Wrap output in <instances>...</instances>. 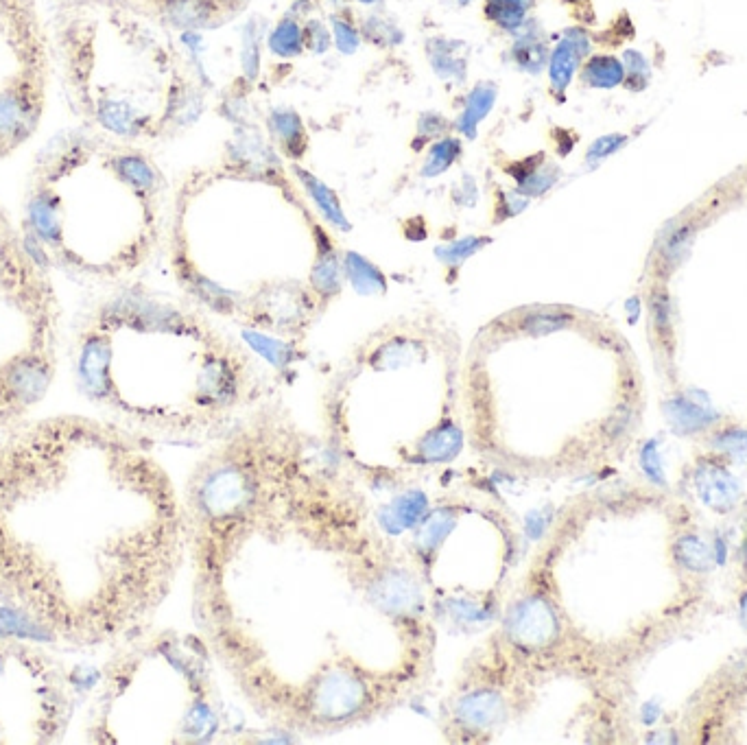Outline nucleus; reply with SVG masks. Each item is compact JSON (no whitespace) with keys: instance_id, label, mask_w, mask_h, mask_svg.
<instances>
[{"instance_id":"14","label":"nucleus","mask_w":747,"mask_h":745,"mask_svg":"<svg viewBox=\"0 0 747 745\" xmlns=\"http://www.w3.org/2000/svg\"><path fill=\"white\" fill-rule=\"evenodd\" d=\"M509 173L516 177L518 188L527 197H538L542 193H547L557 180L555 167H549V164H542V162H533V160H525V162L516 164V167L509 169Z\"/></svg>"},{"instance_id":"25","label":"nucleus","mask_w":747,"mask_h":745,"mask_svg":"<svg viewBox=\"0 0 747 745\" xmlns=\"http://www.w3.org/2000/svg\"><path fill=\"white\" fill-rule=\"evenodd\" d=\"M481 243H483V241H477V239H464V241H459V243H455V245L446 247V252H444L442 256H446V258H450V256H455V258H466L468 254L474 252V247L481 245Z\"/></svg>"},{"instance_id":"21","label":"nucleus","mask_w":747,"mask_h":745,"mask_svg":"<svg viewBox=\"0 0 747 745\" xmlns=\"http://www.w3.org/2000/svg\"><path fill=\"white\" fill-rule=\"evenodd\" d=\"M363 35L370 42H376V44H383V46H391L402 40V33L391 25L389 20L385 18H378V16H372L365 20L363 25Z\"/></svg>"},{"instance_id":"6","label":"nucleus","mask_w":747,"mask_h":745,"mask_svg":"<svg viewBox=\"0 0 747 745\" xmlns=\"http://www.w3.org/2000/svg\"><path fill=\"white\" fill-rule=\"evenodd\" d=\"M64 311L55 280L0 204V433L31 418L55 383Z\"/></svg>"},{"instance_id":"22","label":"nucleus","mask_w":747,"mask_h":745,"mask_svg":"<svg viewBox=\"0 0 747 745\" xmlns=\"http://www.w3.org/2000/svg\"><path fill=\"white\" fill-rule=\"evenodd\" d=\"M302 40L308 51L313 53H326L330 49L332 35L319 20H308L302 29Z\"/></svg>"},{"instance_id":"17","label":"nucleus","mask_w":747,"mask_h":745,"mask_svg":"<svg viewBox=\"0 0 747 745\" xmlns=\"http://www.w3.org/2000/svg\"><path fill=\"white\" fill-rule=\"evenodd\" d=\"M269 49L278 57H298L304 51L302 29L293 18H282L269 35Z\"/></svg>"},{"instance_id":"15","label":"nucleus","mask_w":747,"mask_h":745,"mask_svg":"<svg viewBox=\"0 0 747 745\" xmlns=\"http://www.w3.org/2000/svg\"><path fill=\"white\" fill-rule=\"evenodd\" d=\"M295 171H298V175L302 177V184L306 186L308 195L313 197V201L317 204V208L324 212V217H326L335 228L346 230V232H348V230H350V223H348L346 215H343V208H341V204H339L337 195L332 193L330 188H328L324 182H319L317 177H313L311 173H306V171H302V169H295Z\"/></svg>"},{"instance_id":"8","label":"nucleus","mask_w":747,"mask_h":745,"mask_svg":"<svg viewBox=\"0 0 747 745\" xmlns=\"http://www.w3.org/2000/svg\"><path fill=\"white\" fill-rule=\"evenodd\" d=\"M590 53V38L581 29H568L560 44L549 55V81L555 92H564L577 73V68Z\"/></svg>"},{"instance_id":"4","label":"nucleus","mask_w":747,"mask_h":745,"mask_svg":"<svg viewBox=\"0 0 747 745\" xmlns=\"http://www.w3.org/2000/svg\"><path fill=\"white\" fill-rule=\"evenodd\" d=\"M162 175L136 143L77 125L27 173L18 226L55 276L92 291L134 282L156 252Z\"/></svg>"},{"instance_id":"23","label":"nucleus","mask_w":747,"mask_h":745,"mask_svg":"<svg viewBox=\"0 0 747 745\" xmlns=\"http://www.w3.org/2000/svg\"><path fill=\"white\" fill-rule=\"evenodd\" d=\"M627 143V138L621 136V134H612V136H603L599 140H595V145H592L588 149V162H599L603 158H608L610 153L619 151L623 145Z\"/></svg>"},{"instance_id":"20","label":"nucleus","mask_w":747,"mask_h":745,"mask_svg":"<svg viewBox=\"0 0 747 745\" xmlns=\"http://www.w3.org/2000/svg\"><path fill=\"white\" fill-rule=\"evenodd\" d=\"M332 40H335L337 49L343 55H352V53H357V49H359L361 33L348 18L335 16V18H332Z\"/></svg>"},{"instance_id":"12","label":"nucleus","mask_w":747,"mask_h":745,"mask_svg":"<svg viewBox=\"0 0 747 745\" xmlns=\"http://www.w3.org/2000/svg\"><path fill=\"white\" fill-rule=\"evenodd\" d=\"M496 94L498 90L494 84H490V81H483V84L474 86V90L468 94V99H466L464 112H461L459 121H457V129L461 134L468 138L477 136V127L483 118L490 114L492 105L496 101Z\"/></svg>"},{"instance_id":"10","label":"nucleus","mask_w":747,"mask_h":745,"mask_svg":"<svg viewBox=\"0 0 747 745\" xmlns=\"http://www.w3.org/2000/svg\"><path fill=\"white\" fill-rule=\"evenodd\" d=\"M464 44L457 40H446V38H433L426 44V53H429L431 66L442 79H464L466 75V57L461 55Z\"/></svg>"},{"instance_id":"16","label":"nucleus","mask_w":747,"mask_h":745,"mask_svg":"<svg viewBox=\"0 0 747 745\" xmlns=\"http://www.w3.org/2000/svg\"><path fill=\"white\" fill-rule=\"evenodd\" d=\"M271 129L282 143V149L289 153L291 158L302 156L304 151V125L300 116L291 110H278L269 118Z\"/></svg>"},{"instance_id":"13","label":"nucleus","mask_w":747,"mask_h":745,"mask_svg":"<svg viewBox=\"0 0 747 745\" xmlns=\"http://www.w3.org/2000/svg\"><path fill=\"white\" fill-rule=\"evenodd\" d=\"M536 0H485L483 14L503 31H518L527 22Z\"/></svg>"},{"instance_id":"27","label":"nucleus","mask_w":747,"mask_h":745,"mask_svg":"<svg viewBox=\"0 0 747 745\" xmlns=\"http://www.w3.org/2000/svg\"><path fill=\"white\" fill-rule=\"evenodd\" d=\"M470 3H472V0H459V5H464V7L470 5Z\"/></svg>"},{"instance_id":"1","label":"nucleus","mask_w":747,"mask_h":745,"mask_svg":"<svg viewBox=\"0 0 747 745\" xmlns=\"http://www.w3.org/2000/svg\"><path fill=\"white\" fill-rule=\"evenodd\" d=\"M182 501L199 638L254 713L328 737L429 684L433 601L326 442L274 413L239 420Z\"/></svg>"},{"instance_id":"24","label":"nucleus","mask_w":747,"mask_h":745,"mask_svg":"<svg viewBox=\"0 0 747 745\" xmlns=\"http://www.w3.org/2000/svg\"><path fill=\"white\" fill-rule=\"evenodd\" d=\"M527 206V195H516V193H507L501 197V208H498V219H507L518 215L520 210Z\"/></svg>"},{"instance_id":"7","label":"nucleus","mask_w":747,"mask_h":745,"mask_svg":"<svg viewBox=\"0 0 747 745\" xmlns=\"http://www.w3.org/2000/svg\"><path fill=\"white\" fill-rule=\"evenodd\" d=\"M59 647L22 632H0V745H57L75 726L81 669Z\"/></svg>"},{"instance_id":"19","label":"nucleus","mask_w":747,"mask_h":745,"mask_svg":"<svg viewBox=\"0 0 747 745\" xmlns=\"http://www.w3.org/2000/svg\"><path fill=\"white\" fill-rule=\"evenodd\" d=\"M623 68H625V81L623 84L630 90H643L649 84L651 68L643 53L638 51H627L623 55Z\"/></svg>"},{"instance_id":"26","label":"nucleus","mask_w":747,"mask_h":745,"mask_svg":"<svg viewBox=\"0 0 747 745\" xmlns=\"http://www.w3.org/2000/svg\"><path fill=\"white\" fill-rule=\"evenodd\" d=\"M359 3H363V5H381L383 0H359Z\"/></svg>"},{"instance_id":"9","label":"nucleus","mask_w":747,"mask_h":745,"mask_svg":"<svg viewBox=\"0 0 747 745\" xmlns=\"http://www.w3.org/2000/svg\"><path fill=\"white\" fill-rule=\"evenodd\" d=\"M518 38L512 46V55L514 62L527 70V73H540V70L549 64V46L544 42V35L540 29H536L527 20L523 27L518 29Z\"/></svg>"},{"instance_id":"3","label":"nucleus","mask_w":747,"mask_h":745,"mask_svg":"<svg viewBox=\"0 0 747 745\" xmlns=\"http://www.w3.org/2000/svg\"><path fill=\"white\" fill-rule=\"evenodd\" d=\"M64 344L79 398L142 442H215L236 424L239 365L191 309L136 280L92 295Z\"/></svg>"},{"instance_id":"5","label":"nucleus","mask_w":747,"mask_h":745,"mask_svg":"<svg viewBox=\"0 0 747 745\" xmlns=\"http://www.w3.org/2000/svg\"><path fill=\"white\" fill-rule=\"evenodd\" d=\"M212 660L199 636L140 630L83 678L75 735L88 745L206 743L221 730Z\"/></svg>"},{"instance_id":"18","label":"nucleus","mask_w":747,"mask_h":745,"mask_svg":"<svg viewBox=\"0 0 747 745\" xmlns=\"http://www.w3.org/2000/svg\"><path fill=\"white\" fill-rule=\"evenodd\" d=\"M461 156V143L455 138H444L440 143H435L429 149V156H426V162L422 167L424 177H435L442 175L453 167V162Z\"/></svg>"},{"instance_id":"11","label":"nucleus","mask_w":747,"mask_h":745,"mask_svg":"<svg viewBox=\"0 0 747 745\" xmlns=\"http://www.w3.org/2000/svg\"><path fill=\"white\" fill-rule=\"evenodd\" d=\"M581 81L588 88L610 90L621 86L625 81V68L619 57L614 55H590L581 64Z\"/></svg>"},{"instance_id":"2","label":"nucleus","mask_w":747,"mask_h":745,"mask_svg":"<svg viewBox=\"0 0 747 745\" xmlns=\"http://www.w3.org/2000/svg\"><path fill=\"white\" fill-rule=\"evenodd\" d=\"M186 562L182 490L153 446L97 416L0 433V610L59 649L149 628Z\"/></svg>"}]
</instances>
